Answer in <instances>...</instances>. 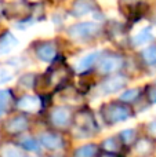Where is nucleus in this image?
<instances>
[{"label":"nucleus","instance_id":"obj_1","mask_svg":"<svg viewBox=\"0 0 156 157\" xmlns=\"http://www.w3.org/2000/svg\"><path fill=\"white\" fill-rule=\"evenodd\" d=\"M68 33L75 40H87L99 33V25L96 22H80L68 29Z\"/></svg>","mask_w":156,"mask_h":157},{"label":"nucleus","instance_id":"obj_2","mask_svg":"<svg viewBox=\"0 0 156 157\" xmlns=\"http://www.w3.org/2000/svg\"><path fill=\"white\" fill-rule=\"evenodd\" d=\"M104 116H105V119H107L108 123L116 124V123H120V121H126V120L131 116V112H130V109L124 105L112 103V105H109L107 109H105Z\"/></svg>","mask_w":156,"mask_h":157},{"label":"nucleus","instance_id":"obj_3","mask_svg":"<svg viewBox=\"0 0 156 157\" xmlns=\"http://www.w3.org/2000/svg\"><path fill=\"white\" fill-rule=\"evenodd\" d=\"M123 58L120 55H107L104 57L102 59H99V63H98V71L101 73H113V72H118L119 69L123 66Z\"/></svg>","mask_w":156,"mask_h":157},{"label":"nucleus","instance_id":"obj_4","mask_svg":"<svg viewBox=\"0 0 156 157\" xmlns=\"http://www.w3.org/2000/svg\"><path fill=\"white\" fill-rule=\"evenodd\" d=\"M127 83V78L122 75H115V76L108 77L105 81H102L101 90L104 94H113V92L122 90Z\"/></svg>","mask_w":156,"mask_h":157},{"label":"nucleus","instance_id":"obj_5","mask_svg":"<svg viewBox=\"0 0 156 157\" xmlns=\"http://www.w3.org/2000/svg\"><path fill=\"white\" fill-rule=\"evenodd\" d=\"M97 10L96 0H75L72 6V14L75 17H83Z\"/></svg>","mask_w":156,"mask_h":157},{"label":"nucleus","instance_id":"obj_6","mask_svg":"<svg viewBox=\"0 0 156 157\" xmlns=\"http://www.w3.org/2000/svg\"><path fill=\"white\" fill-rule=\"evenodd\" d=\"M71 110L66 108H55L54 110L51 112V116H50V119H51V123L55 125V127H65V125L69 124V121H71Z\"/></svg>","mask_w":156,"mask_h":157},{"label":"nucleus","instance_id":"obj_7","mask_svg":"<svg viewBox=\"0 0 156 157\" xmlns=\"http://www.w3.org/2000/svg\"><path fill=\"white\" fill-rule=\"evenodd\" d=\"M40 98L36 97V95H25L17 102V108L24 112H29V113L37 112L40 109Z\"/></svg>","mask_w":156,"mask_h":157},{"label":"nucleus","instance_id":"obj_8","mask_svg":"<svg viewBox=\"0 0 156 157\" xmlns=\"http://www.w3.org/2000/svg\"><path fill=\"white\" fill-rule=\"evenodd\" d=\"M18 46V39L11 32H4L0 36V57L7 55Z\"/></svg>","mask_w":156,"mask_h":157},{"label":"nucleus","instance_id":"obj_9","mask_svg":"<svg viewBox=\"0 0 156 157\" xmlns=\"http://www.w3.org/2000/svg\"><path fill=\"white\" fill-rule=\"evenodd\" d=\"M36 55L43 62H51L57 55V48L53 43H40L36 47Z\"/></svg>","mask_w":156,"mask_h":157},{"label":"nucleus","instance_id":"obj_10","mask_svg":"<svg viewBox=\"0 0 156 157\" xmlns=\"http://www.w3.org/2000/svg\"><path fill=\"white\" fill-rule=\"evenodd\" d=\"M99 58H101V52L99 51H94V52H90V54L84 55V57L76 63V72L83 73V72L88 71V69L93 68V66L98 62Z\"/></svg>","mask_w":156,"mask_h":157},{"label":"nucleus","instance_id":"obj_11","mask_svg":"<svg viewBox=\"0 0 156 157\" xmlns=\"http://www.w3.org/2000/svg\"><path fill=\"white\" fill-rule=\"evenodd\" d=\"M40 144L43 145L44 147H47V149L55 150V149H61V147H62L64 141L60 135H57V134L46 132V134H41Z\"/></svg>","mask_w":156,"mask_h":157},{"label":"nucleus","instance_id":"obj_12","mask_svg":"<svg viewBox=\"0 0 156 157\" xmlns=\"http://www.w3.org/2000/svg\"><path fill=\"white\" fill-rule=\"evenodd\" d=\"M6 128H7V131L11 134L22 132V131H25L28 128V120L25 119L24 116L14 117V119H11L10 121L6 124Z\"/></svg>","mask_w":156,"mask_h":157},{"label":"nucleus","instance_id":"obj_13","mask_svg":"<svg viewBox=\"0 0 156 157\" xmlns=\"http://www.w3.org/2000/svg\"><path fill=\"white\" fill-rule=\"evenodd\" d=\"M151 40H152V30L149 26H146V28H144V29H141L140 32L133 37V44L138 47V46H142V44H146Z\"/></svg>","mask_w":156,"mask_h":157},{"label":"nucleus","instance_id":"obj_14","mask_svg":"<svg viewBox=\"0 0 156 157\" xmlns=\"http://www.w3.org/2000/svg\"><path fill=\"white\" fill-rule=\"evenodd\" d=\"M14 77V69H13V63L7 62V65H0V84L8 83L10 80H13Z\"/></svg>","mask_w":156,"mask_h":157},{"label":"nucleus","instance_id":"obj_15","mask_svg":"<svg viewBox=\"0 0 156 157\" xmlns=\"http://www.w3.org/2000/svg\"><path fill=\"white\" fill-rule=\"evenodd\" d=\"M97 152H98V149L96 145H84L76 150V157H96Z\"/></svg>","mask_w":156,"mask_h":157},{"label":"nucleus","instance_id":"obj_16","mask_svg":"<svg viewBox=\"0 0 156 157\" xmlns=\"http://www.w3.org/2000/svg\"><path fill=\"white\" fill-rule=\"evenodd\" d=\"M142 58L148 65H156V44L146 47L142 51Z\"/></svg>","mask_w":156,"mask_h":157},{"label":"nucleus","instance_id":"obj_17","mask_svg":"<svg viewBox=\"0 0 156 157\" xmlns=\"http://www.w3.org/2000/svg\"><path fill=\"white\" fill-rule=\"evenodd\" d=\"M21 146L24 149L29 150V152H39L40 150V146H39V142L36 139L30 138V136H25V138L21 139Z\"/></svg>","mask_w":156,"mask_h":157},{"label":"nucleus","instance_id":"obj_18","mask_svg":"<svg viewBox=\"0 0 156 157\" xmlns=\"http://www.w3.org/2000/svg\"><path fill=\"white\" fill-rule=\"evenodd\" d=\"M138 97H140V88H131L124 91L120 95V99L124 101V102H134Z\"/></svg>","mask_w":156,"mask_h":157},{"label":"nucleus","instance_id":"obj_19","mask_svg":"<svg viewBox=\"0 0 156 157\" xmlns=\"http://www.w3.org/2000/svg\"><path fill=\"white\" fill-rule=\"evenodd\" d=\"M11 101V92L8 90H0V108L7 109Z\"/></svg>","mask_w":156,"mask_h":157},{"label":"nucleus","instance_id":"obj_20","mask_svg":"<svg viewBox=\"0 0 156 157\" xmlns=\"http://www.w3.org/2000/svg\"><path fill=\"white\" fill-rule=\"evenodd\" d=\"M2 156L3 157H22L21 152H19L17 147H14V146L4 147V149H3V152H2Z\"/></svg>","mask_w":156,"mask_h":157},{"label":"nucleus","instance_id":"obj_21","mask_svg":"<svg viewBox=\"0 0 156 157\" xmlns=\"http://www.w3.org/2000/svg\"><path fill=\"white\" fill-rule=\"evenodd\" d=\"M104 149H107L108 152H115V150H118V147H119V144H118V141H116V138H109V139H107V141L104 142Z\"/></svg>","mask_w":156,"mask_h":157},{"label":"nucleus","instance_id":"obj_22","mask_svg":"<svg viewBox=\"0 0 156 157\" xmlns=\"http://www.w3.org/2000/svg\"><path fill=\"white\" fill-rule=\"evenodd\" d=\"M134 136H135V132L133 130H124L120 134V139L124 144H131L134 141Z\"/></svg>","mask_w":156,"mask_h":157},{"label":"nucleus","instance_id":"obj_23","mask_svg":"<svg viewBox=\"0 0 156 157\" xmlns=\"http://www.w3.org/2000/svg\"><path fill=\"white\" fill-rule=\"evenodd\" d=\"M151 149V144L148 141H140L137 145V152L138 153H144V152H148Z\"/></svg>","mask_w":156,"mask_h":157},{"label":"nucleus","instance_id":"obj_24","mask_svg":"<svg viewBox=\"0 0 156 157\" xmlns=\"http://www.w3.org/2000/svg\"><path fill=\"white\" fill-rule=\"evenodd\" d=\"M21 86L26 87V88H30V87L33 86V76H30V75L24 76L21 78Z\"/></svg>","mask_w":156,"mask_h":157},{"label":"nucleus","instance_id":"obj_25","mask_svg":"<svg viewBox=\"0 0 156 157\" xmlns=\"http://www.w3.org/2000/svg\"><path fill=\"white\" fill-rule=\"evenodd\" d=\"M148 97H149V99H151V102H152V103H156V83L154 84V86L149 87Z\"/></svg>","mask_w":156,"mask_h":157},{"label":"nucleus","instance_id":"obj_26","mask_svg":"<svg viewBox=\"0 0 156 157\" xmlns=\"http://www.w3.org/2000/svg\"><path fill=\"white\" fill-rule=\"evenodd\" d=\"M149 132L154 136H156V121H152L151 124H149Z\"/></svg>","mask_w":156,"mask_h":157},{"label":"nucleus","instance_id":"obj_27","mask_svg":"<svg viewBox=\"0 0 156 157\" xmlns=\"http://www.w3.org/2000/svg\"><path fill=\"white\" fill-rule=\"evenodd\" d=\"M101 157H118V156H115V155H112L111 152H108V153H104Z\"/></svg>","mask_w":156,"mask_h":157},{"label":"nucleus","instance_id":"obj_28","mask_svg":"<svg viewBox=\"0 0 156 157\" xmlns=\"http://www.w3.org/2000/svg\"><path fill=\"white\" fill-rule=\"evenodd\" d=\"M6 110H7V109H4V108H0V117H2L3 114L6 113Z\"/></svg>","mask_w":156,"mask_h":157},{"label":"nucleus","instance_id":"obj_29","mask_svg":"<svg viewBox=\"0 0 156 157\" xmlns=\"http://www.w3.org/2000/svg\"><path fill=\"white\" fill-rule=\"evenodd\" d=\"M155 24H156V17H155Z\"/></svg>","mask_w":156,"mask_h":157},{"label":"nucleus","instance_id":"obj_30","mask_svg":"<svg viewBox=\"0 0 156 157\" xmlns=\"http://www.w3.org/2000/svg\"><path fill=\"white\" fill-rule=\"evenodd\" d=\"M54 157H55V156H54Z\"/></svg>","mask_w":156,"mask_h":157}]
</instances>
